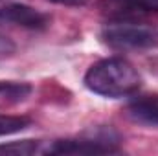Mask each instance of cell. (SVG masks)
<instances>
[{
	"label": "cell",
	"mask_w": 158,
	"mask_h": 156,
	"mask_svg": "<svg viewBox=\"0 0 158 156\" xmlns=\"http://www.w3.org/2000/svg\"><path fill=\"white\" fill-rule=\"evenodd\" d=\"M101 39L116 50H145L158 44V33L149 26L134 22H114L101 31Z\"/></svg>",
	"instance_id": "cell-2"
},
{
	"label": "cell",
	"mask_w": 158,
	"mask_h": 156,
	"mask_svg": "<svg viewBox=\"0 0 158 156\" xmlns=\"http://www.w3.org/2000/svg\"><path fill=\"white\" fill-rule=\"evenodd\" d=\"M15 50H17L15 42L9 39V37H6V35H2V33H0V61H2V59L11 57V55L15 53Z\"/></svg>",
	"instance_id": "cell-10"
},
{
	"label": "cell",
	"mask_w": 158,
	"mask_h": 156,
	"mask_svg": "<svg viewBox=\"0 0 158 156\" xmlns=\"http://www.w3.org/2000/svg\"><path fill=\"white\" fill-rule=\"evenodd\" d=\"M0 24H15L28 30H42L50 24L48 15L26 4H7L0 7Z\"/></svg>",
	"instance_id": "cell-4"
},
{
	"label": "cell",
	"mask_w": 158,
	"mask_h": 156,
	"mask_svg": "<svg viewBox=\"0 0 158 156\" xmlns=\"http://www.w3.org/2000/svg\"><path fill=\"white\" fill-rule=\"evenodd\" d=\"M127 114L136 123L158 127V94L142 96V97L134 99L127 107Z\"/></svg>",
	"instance_id": "cell-6"
},
{
	"label": "cell",
	"mask_w": 158,
	"mask_h": 156,
	"mask_svg": "<svg viewBox=\"0 0 158 156\" xmlns=\"http://www.w3.org/2000/svg\"><path fill=\"white\" fill-rule=\"evenodd\" d=\"M31 92V86L26 83H11V81H0V101L17 103L22 101Z\"/></svg>",
	"instance_id": "cell-7"
},
{
	"label": "cell",
	"mask_w": 158,
	"mask_h": 156,
	"mask_svg": "<svg viewBox=\"0 0 158 156\" xmlns=\"http://www.w3.org/2000/svg\"><path fill=\"white\" fill-rule=\"evenodd\" d=\"M118 149V138L112 136V132L109 130L103 134H92L88 138L52 142L42 153H48V154H107V153H116Z\"/></svg>",
	"instance_id": "cell-3"
},
{
	"label": "cell",
	"mask_w": 158,
	"mask_h": 156,
	"mask_svg": "<svg viewBox=\"0 0 158 156\" xmlns=\"http://www.w3.org/2000/svg\"><path fill=\"white\" fill-rule=\"evenodd\" d=\"M40 142H33V140H22V142H13L7 145H0V154H33L39 153Z\"/></svg>",
	"instance_id": "cell-9"
},
{
	"label": "cell",
	"mask_w": 158,
	"mask_h": 156,
	"mask_svg": "<svg viewBox=\"0 0 158 156\" xmlns=\"http://www.w3.org/2000/svg\"><path fill=\"white\" fill-rule=\"evenodd\" d=\"M140 6L145 9L147 15H153V13H158V0H138Z\"/></svg>",
	"instance_id": "cell-11"
},
{
	"label": "cell",
	"mask_w": 158,
	"mask_h": 156,
	"mask_svg": "<svg viewBox=\"0 0 158 156\" xmlns=\"http://www.w3.org/2000/svg\"><path fill=\"white\" fill-rule=\"evenodd\" d=\"M99 11L105 18L114 22H132L147 17L138 0H99Z\"/></svg>",
	"instance_id": "cell-5"
},
{
	"label": "cell",
	"mask_w": 158,
	"mask_h": 156,
	"mask_svg": "<svg viewBox=\"0 0 158 156\" xmlns=\"http://www.w3.org/2000/svg\"><path fill=\"white\" fill-rule=\"evenodd\" d=\"M53 4H61V6H85L88 0H50Z\"/></svg>",
	"instance_id": "cell-12"
},
{
	"label": "cell",
	"mask_w": 158,
	"mask_h": 156,
	"mask_svg": "<svg viewBox=\"0 0 158 156\" xmlns=\"http://www.w3.org/2000/svg\"><path fill=\"white\" fill-rule=\"evenodd\" d=\"M142 84L138 70L121 57H110L92 64L85 76V86L105 97L132 96Z\"/></svg>",
	"instance_id": "cell-1"
},
{
	"label": "cell",
	"mask_w": 158,
	"mask_h": 156,
	"mask_svg": "<svg viewBox=\"0 0 158 156\" xmlns=\"http://www.w3.org/2000/svg\"><path fill=\"white\" fill-rule=\"evenodd\" d=\"M31 119L26 116H9V114H0V136H9L15 132H20L28 129Z\"/></svg>",
	"instance_id": "cell-8"
}]
</instances>
